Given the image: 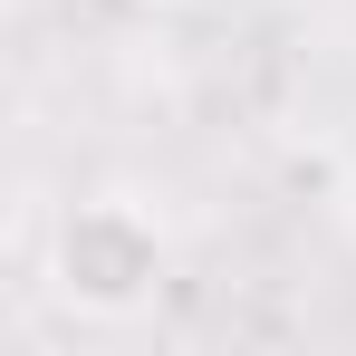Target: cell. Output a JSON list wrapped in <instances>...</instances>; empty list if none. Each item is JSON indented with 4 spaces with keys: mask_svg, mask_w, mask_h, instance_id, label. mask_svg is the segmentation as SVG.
<instances>
[{
    "mask_svg": "<svg viewBox=\"0 0 356 356\" xmlns=\"http://www.w3.org/2000/svg\"><path fill=\"white\" fill-rule=\"evenodd\" d=\"M164 270H174V250H164V232H154V212L125 202V193L67 202L58 232H49V289H58V308L97 318V327H116V318H135V308H154Z\"/></svg>",
    "mask_w": 356,
    "mask_h": 356,
    "instance_id": "1",
    "label": "cell"
}]
</instances>
